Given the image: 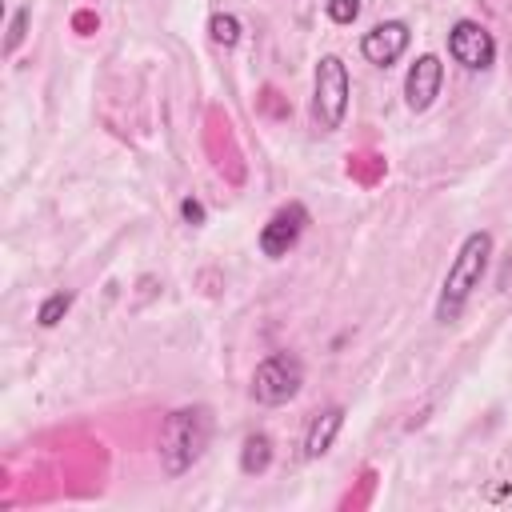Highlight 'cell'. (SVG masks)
<instances>
[{"label":"cell","mask_w":512,"mask_h":512,"mask_svg":"<svg viewBox=\"0 0 512 512\" xmlns=\"http://www.w3.org/2000/svg\"><path fill=\"white\" fill-rule=\"evenodd\" d=\"M488 260H492V232H484V228L468 232L464 244L452 256V264L444 272V284H440V296H436V320L440 324L460 320V312L468 308L472 292L484 284Z\"/></svg>","instance_id":"obj_1"},{"label":"cell","mask_w":512,"mask_h":512,"mask_svg":"<svg viewBox=\"0 0 512 512\" xmlns=\"http://www.w3.org/2000/svg\"><path fill=\"white\" fill-rule=\"evenodd\" d=\"M212 408L208 404H184L176 412L164 416V428H160V464L168 476H184L200 456L204 448L212 444Z\"/></svg>","instance_id":"obj_2"},{"label":"cell","mask_w":512,"mask_h":512,"mask_svg":"<svg viewBox=\"0 0 512 512\" xmlns=\"http://www.w3.org/2000/svg\"><path fill=\"white\" fill-rule=\"evenodd\" d=\"M348 96H352V84H348V64L340 56H320L316 60V76H312V128L316 132H336L348 116Z\"/></svg>","instance_id":"obj_3"},{"label":"cell","mask_w":512,"mask_h":512,"mask_svg":"<svg viewBox=\"0 0 512 512\" xmlns=\"http://www.w3.org/2000/svg\"><path fill=\"white\" fill-rule=\"evenodd\" d=\"M304 384V360L296 352H268L252 372V400L256 404H288Z\"/></svg>","instance_id":"obj_4"},{"label":"cell","mask_w":512,"mask_h":512,"mask_svg":"<svg viewBox=\"0 0 512 512\" xmlns=\"http://www.w3.org/2000/svg\"><path fill=\"white\" fill-rule=\"evenodd\" d=\"M308 224H312V216H308V208H304L300 200L280 204V208H276V212L264 220V228H260V252H264L268 260L288 256V252H292V248L304 240Z\"/></svg>","instance_id":"obj_5"},{"label":"cell","mask_w":512,"mask_h":512,"mask_svg":"<svg viewBox=\"0 0 512 512\" xmlns=\"http://www.w3.org/2000/svg\"><path fill=\"white\" fill-rule=\"evenodd\" d=\"M448 56L468 72H488L496 60V40L480 20H456L448 28Z\"/></svg>","instance_id":"obj_6"},{"label":"cell","mask_w":512,"mask_h":512,"mask_svg":"<svg viewBox=\"0 0 512 512\" xmlns=\"http://www.w3.org/2000/svg\"><path fill=\"white\" fill-rule=\"evenodd\" d=\"M408 40H412V28L404 20H380L360 36V56L376 68H392L408 52Z\"/></svg>","instance_id":"obj_7"},{"label":"cell","mask_w":512,"mask_h":512,"mask_svg":"<svg viewBox=\"0 0 512 512\" xmlns=\"http://www.w3.org/2000/svg\"><path fill=\"white\" fill-rule=\"evenodd\" d=\"M440 88H444V64H440V56H432V52L416 56V64L404 76V104H408V112H428L436 104Z\"/></svg>","instance_id":"obj_8"},{"label":"cell","mask_w":512,"mask_h":512,"mask_svg":"<svg viewBox=\"0 0 512 512\" xmlns=\"http://www.w3.org/2000/svg\"><path fill=\"white\" fill-rule=\"evenodd\" d=\"M340 428H344V408H340V404L316 412V416L308 420V432H304V460H320V456L336 444Z\"/></svg>","instance_id":"obj_9"},{"label":"cell","mask_w":512,"mask_h":512,"mask_svg":"<svg viewBox=\"0 0 512 512\" xmlns=\"http://www.w3.org/2000/svg\"><path fill=\"white\" fill-rule=\"evenodd\" d=\"M272 464V436L268 432H248L240 444V472L244 476H260Z\"/></svg>","instance_id":"obj_10"},{"label":"cell","mask_w":512,"mask_h":512,"mask_svg":"<svg viewBox=\"0 0 512 512\" xmlns=\"http://www.w3.org/2000/svg\"><path fill=\"white\" fill-rule=\"evenodd\" d=\"M208 36H212V44H220V48H236V44H240V20H236L232 12H216V16L208 20Z\"/></svg>","instance_id":"obj_11"},{"label":"cell","mask_w":512,"mask_h":512,"mask_svg":"<svg viewBox=\"0 0 512 512\" xmlns=\"http://www.w3.org/2000/svg\"><path fill=\"white\" fill-rule=\"evenodd\" d=\"M68 308H72V292H52V296L36 308V324H40V328H56Z\"/></svg>","instance_id":"obj_12"},{"label":"cell","mask_w":512,"mask_h":512,"mask_svg":"<svg viewBox=\"0 0 512 512\" xmlns=\"http://www.w3.org/2000/svg\"><path fill=\"white\" fill-rule=\"evenodd\" d=\"M28 20H32L28 8H16V12H12V20H8V36H4V56H16V48H20L24 36H28Z\"/></svg>","instance_id":"obj_13"},{"label":"cell","mask_w":512,"mask_h":512,"mask_svg":"<svg viewBox=\"0 0 512 512\" xmlns=\"http://www.w3.org/2000/svg\"><path fill=\"white\" fill-rule=\"evenodd\" d=\"M324 12L332 24H352L360 16V0H324Z\"/></svg>","instance_id":"obj_14"},{"label":"cell","mask_w":512,"mask_h":512,"mask_svg":"<svg viewBox=\"0 0 512 512\" xmlns=\"http://www.w3.org/2000/svg\"><path fill=\"white\" fill-rule=\"evenodd\" d=\"M180 216H184L188 224H204V204L192 200V196H184V200H180Z\"/></svg>","instance_id":"obj_15"}]
</instances>
